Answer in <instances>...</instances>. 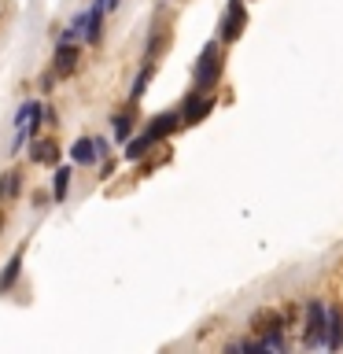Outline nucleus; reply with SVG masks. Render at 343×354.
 <instances>
[{
  "mask_svg": "<svg viewBox=\"0 0 343 354\" xmlns=\"http://www.w3.org/2000/svg\"><path fill=\"white\" fill-rule=\"evenodd\" d=\"M218 77H221V55H218V44H207L203 55H199V66H196V85H199V88H214Z\"/></svg>",
  "mask_w": 343,
  "mask_h": 354,
  "instance_id": "1",
  "label": "nucleus"
},
{
  "mask_svg": "<svg viewBox=\"0 0 343 354\" xmlns=\"http://www.w3.org/2000/svg\"><path fill=\"white\" fill-rule=\"evenodd\" d=\"M306 347H317V343H325V310L321 303H310L306 310V332H303Z\"/></svg>",
  "mask_w": 343,
  "mask_h": 354,
  "instance_id": "2",
  "label": "nucleus"
},
{
  "mask_svg": "<svg viewBox=\"0 0 343 354\" xmlns=\"http://www.w3.org/2000/svg\"><path fill=\"white\" fill-rule=\"evenodd\" d=\"M243 22H248V15H243V0H229L225 22H221V41H237L243 33Z\"/></svg>",
  "mask_w": 343,
  "mask_h": 354,
  "instance_id": "3",
  "label": "nucleus"
},
{
  "mask_svg": "<svg viewBox=\"0 0 343 354\" xmlns=\"http://www.w3.org/2000/svg\"><path fill=\"white\" fill-rule=\"evenodd\" d=\"M210 107H214V104H210L207 96H192V100L185 104V126H196V122H203Z\"/></svg>",
  "mask_w": 343,
  "mask_h": 354,
  "instance_id": "4",
  "label": "nucleus"
},
{
  "mask_svg": "<svg viewBox=\"0 0 343 354\" xmlns=\"http://www.w3.org/2000/svg\"><path fill=\"white\" fill-rule=\"evenodd\" d=\"M340 339H343V321H340V310H328L325 314V343L332 351L340 347Z\"/></svg>",
  "mask_w": 343,
  "mask_h": 354,
  "instance_id": "5",
  "label": "nucleus"
},
{
  "mask_svg": "<svg viewBox=\"0 0 343 354\" xmlns=\"http://www.w3.org/2000/svg\"><path fill=\"white\" fill-rule=\"evenodd\" d=\"M74 66H77V48L74 44H59V52H55V71L74 74Z\"/></svg>",
  "mask_w": 343,
  "mask_h": 354,
  "instance_id": "6",
  "label": "nucleus"
},
{
  "mask_svg": "<svg viewBox=\"0 0 343 354\" xmlns=\"http://www.w3.org/2000/svg\"><path fill=\"white\" fill-rule=\"evenodd\" d=\"M33 159L44 162V166H52L55 159H59V144H55V140H37V144H33Z\"/></svg>",
  "mask_w": 343,
  "mask_h": 354,
  "instance_id": "7",
  "label": "nucleus"
},
{
  "mask_svg": "<svg viewBox=\"0 0 343 354\" xmlns=\"http://www.w3.org/2000/svg\"><path fill=\"white\" fill-rule=\"evenodd\" d=\"M37 115H41V107H37V104H26V107L19 111V140L26 137V129L33 133V126H37Z\"/></svg>",
  "mask_w": 343,
  "mask_h": 354,
  "instance_id": "8",
  "label": "nucleus"
},
{
  "mask_svg": "<svg viewBox=\"0 0 343 354\" xmlns=\"http://www.w3.org/2000/svg\"><path fill=\"white\" fill-rule=\"evenodd\" d=\"M177 129V115H159L151 122V129H148V137L151 140H159V137H166V133H174Z\"/></svg>",
  "mask_w": 343,
  "mask_h": 354,
  "instance_id": "9",
  "label": "nucleus"
},
{
  "mask_svg": "<svg viewBox=\"0 0 343 354\" xmlns=\"http://www.w3.org/2000/svg\"><path fill=\"white\" fill-rule=\"evenodd\" d=\"M74 159H77V162H93V159H96V144H93V140H77V144H74Z\"/></svg>",
  "mask_w": 343,
  "mask_h": 354,
  "instance_id": "10",
  "label": "nucleus"
},
{
  "mask_svg": "<svg viewBox=\"0 0 343 354\" xmlns=\"http://www.w3.org/2000/svg\"><path fill=\"white\" fill-rule=\"evenodd\" d=\"M15 192H19V174H4V177H0V196L11 199Z\"/></svg>",
  "mask_w": 343,
  "mask_h": 354,
  "instance_id": "11",
  "label": "nucleus"
},
{
  "mask_svg": "<svg viewBox=\"0 0 343 354\" xmlns=\"http://www.w3.org/2000/svg\"><path fill=\"white\" fill-rule=\"evenodd\" d=\"M151 144H155V140L148 137V133H144V137H140V140H133V144H129V148H126V155H129V159H140V155H144V151H148V148H151Z\"/></svg>",
  "mask_w": 343,
  "mask_h": 354,
  "instance_id": "12",
  "label": "nucleus"
},
{
  "mask_svg": "<svg viewBox=\"0 0 343 354\" xmlns=\"http://www.w3.org/2000/svg\"><path fill=\"white\" fill-rule=\"evenodd\" d=\"M19 266H22V259H19V254H15V259L8 262V270H4V277H0V288H11V284H15V277H19Z\"/></svg>",
  "mask_w": 343,
  "mask_h": 354,
  "instance_id": "13",
  "label": "nucleus"
},
{
  "mask_svg": "<svg viewBox=\"0 0 343 354\" xmlns=\"http://www.w3.org/2000/svg\"><path fill=\"white\" fill-rule=\"evenodd\" d=\"M89 41H100V4L93 8V15H89Z\"/></svg>",
  "mask_w": 343,
  "mask_h": 354,
  "instance_id": "14",
  "label": "nucleus"
},
{
  "mask_svg": "<svg viewBox=\"0 0 343 354\" xmlns=\"http://www.w3.org/2000/svg\"><path fill=\"white\" fill-rule=\"evenodd\" d=\"M66 185H71V170H59L55 174V199L66 196Z\"/></svg>",
  "mask_w": 343,
  "mask_h": 354,
  "instance_id": "15",
  "label": "nucleus"
},
{
  "mask_svg": "<svg viewBox=\"0 0 343 354\" xmlns=\"http://www.w3.org/2000/svg\"><path fill=\"white\" fill-rule=\"evenodd\" d=\"M115 133H118V137H129V115H118L115 118Z\"/></svg>",
  "mask_w": 343,
  "mask_h": 354,
  "instance_id": "16",
  "label": "nucleus"
},
{
  "mask_svg": "<svg viewBox=\"0 0 343 354\" xmlns=\"http://www.w3.org/2000/svg\"><path fill=\"white\" fill-rule=\"evenodd\" d=\"M107 4H118V0H107Z\"/></svg>",
  "mask_w": 343,
  "mask_h": 354,
  "instance_id": "17",
  "label": "nucleus"
}]
</instances>
